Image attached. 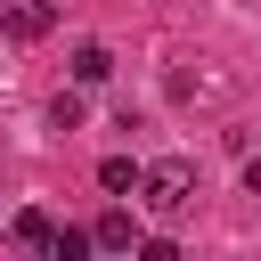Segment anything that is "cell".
I'll return each instance as SVG.
<instances>
[{
  "mask_svg": "<svg viewBox=\"0 0 261 261\" xmlns=\"http://www.w3.org/2000/svg\"><path fill=\"white\" fill-rule=\"evenodd\" d=\"M139 204H147L155 220H188V212H196V163H188V155L147 163V171H139Z\"/></svg>",
  "mask_w": 261,
  "mask_h": 261,
  "instance_id": "6da1fadb",
  "label": "cell"
},
{
  "mask_svg": "<svg viewBox=\"0 0 261 261\" xmlns=\"http://www.w3.org/2000/svg\"><path fill=\"white\" fill-rule=\"evenodd\" d=\"M49 24H57L49 0H0V33L8 41H49Z\"/></svg>",
  "mask_w": 261,
  "mask_h": 261,
  "instance_id": "7a4b0ae2",
  "label": "cell"
},
{
  "mask_svg": "<svg viewBox=\"0 0 261 261\" xmlns=\"http://www.w3.org/2000/svg\"><path fill=\"white\" fill-rule=\"evenodd\" d=\"M8 237H16V245H24V253H49V237H57V220H49V212H41V204H24V212H16V220H8Z\"/></svg>",
  "mask_w": 261,
  "mask_h": 261,
  "instance_id": "3957f363",
  "label": "cell"
},
{
  "mask_svg": "<svg viewBox=\"0 0 261 261\" xmlns=\"http://www.w3.org/2000/svg\"><path fill=\"white\" fill-rule=\"evenodd\" d=\"M106 73H114V49H106V41H82V49H73V82L90 90V82H106Z\"/></svg>",
  "mask_w": 261,
  "mask_h": 261,
  "instance_id": "277c9868",
  "label": "cell"
},
{
  "mask_svg": "<svg viewBox=\"0 0 261 261\" xmlns=\"http://www.w3.org/2000/svg\"><path fill=\"white\" fill-rule=\"evenodd\" d=\"M90 245H98V253H130V245H139V228H130V212H106V220L90 228Z\"/></svg>",
  "mask_w": 261,
  "mask_h": 261,
  "instance_id": "5b68a950",
  "label": "cell"
},
{
  "mask_svg": "<svg viewBox=\"0 0 261 261\" xmlns=\"http://www.w3.org/2000/svg\"><path fill=\"white\" fill-rule=\"evenodd\" d=\"M98 188H106V196H139V163H130V155H106V163H98Z\"/></svg>",
  "mask_w": 261,
  "mask_h": 261,
  "instance_id": "8992f818",
  "label": "cell"
},
{
  "mask_svg": "<svg viewBox=\"0 0 261 261\" xmlns=\"http://www.w3.org/2000/svg\"><path fill=\"white\" fill-rule=\"evenodd\" d=\"M49 122H57V130H82V90H57V98H49Z\"/></svg>",
  "mask_w": 261,
  "mask_h": 261,
  "instance_id": "52a82bcc",
  "label": "cell"
},
{
  "mask_svg": "<svg viewBox=\"0 0 261 261\" xmlns=\"http://www.w3.org/2000/svg\"><path fill=\"white\" fill-rule=\"evenodd\" d=\"M82 253H90L82 228H57V237H49V261H82Z\"/></svg>",
  "mask_w": 261,
  "mask_h": 261,
  "instance_id": "ba28073f",
  "label": "cell"
}]
</instances>
